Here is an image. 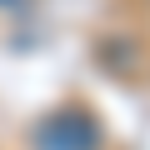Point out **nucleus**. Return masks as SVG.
<instances>
[{
	"label": "nucleus",
	"instance_id": "obj_1",
	"mask_svg": "<svg viewBox=\"0 0 150 150\" xmlns=\"http://www.w3.org/2000/svg\"><path fill=\"white\" fill-rule=\"evenodd\" d=\"M35 150H100V125L85 110H55L35 125Z\"/></svg>",
	"mask_w": 150,
	"mask_h": 150
}]
</instances>
